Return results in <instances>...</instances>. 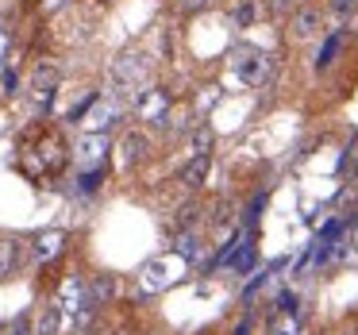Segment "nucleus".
Masks as SVG:
<instances>
[{"mask_svg":"<svg viewBox=\"0 0 358 335\" xmlns=\"http://www.w3.org/2000/svg\"><path fill=\"white\" fill-rule=\"evenodd\" d=\"M185 258L181 255H162V258H150L147 266L139 270V289L143 293H162V289L178 285L185 278Z\"/></svg>","mask_w":358,"mask_h":335,"instance_id":"obj_1","label":"nucleus"},{"mask_svg":"<svg viewBox=\"0 0 358 335\" xmlns=\"http://www.w3.org/2000/svg\"><path fill=\"white\" fill-rule=\"evenodd\" d=\"M231 73L239 85H262L270 78V55H262V50H235Z\"/></svg>","mask_w":358,"mask_h":335,"instance_id":"obj_2","label":"nucleus"},{"mask_svg":"<svg viewBox=\"0 0 358 335\" xmlns=\"http://www.w3.org/2000/svg\"><path fill=\"white\" fill-rule=\"evenodd\" d=\"M147 73H150L147 55H139V50H127V55H120L116 62H112V85L135 89V85H143V81H147Z\"/></svg>","mask_w":358,"mask_h":335,"instance_id":"obj_3","label":"nucleus"},{"mask_svg":"<svg viewBox=\"0 0 358 335\" xmlns=\"http://www.w3.org/2000/svg\"><path fill=\"white\" fill-rule=\"evenodd\" d=\"M55 304L62 308V316L73 324V320H78V312L89 308V285L78 278V273H70V278L58 285V301H55Z\"/></svg>","mask_w":358,"mask_h":335,"instance_id":"obj_4","label":"nucleus"},{"mask_svg":"<svg viewBox=\"0 0 358 335\" xmlns=\"http://www.w3.org/2000/svg\"><path fill=\"white\" fill-rule=\"evenodd\" d=\"M104 155H108V139H104V135H81L78 147H73V162H78L81 170H101Z\"/></svg>","mask_w":358,"mask_h":335,"instance_id":"obj_5","label":"nucleus"},{"mask_svg":"<svg viewBox=\"0 0 358 335\" xmlns=\"http://www.w3.org/2000/svg\"><path fill=\"white\" fill-rule=\"evenodd\" d=\"M31 89H35V101H39V108H47L50 97H55V89H58V66H55V62H39V66H35Z\"/></svg>","mask_w":358,"mask_h":335,"instance_id":"obj_6","label":"nucleus"},{"mask_svg":"<svg viewBox=\"0 0 358 335\" xmlns=\"http://www.w3.org/2000/svg\"><path fill=\"white\" fill-rule=\"evenodd\" d=\"M116 116H120V104L116 101H96L93 108L81 116V127H85L89 135H101L108 124H116Z\"/></svg>","mask_w":358,"mask_h":335,"instance_id":"obj_7","label":"nucleus"},{"mask_svg":"<svg viewBox=\"0 0 358 335\" xmlns=\"http://www.w3.org/2000/svg\"><path fill=\"white\" fill-rule=\"evenodd\" d=\"M320 24H324V12L320 8H301L293 20H289V35H293L296 43H304V39H312V35L320 31Z\"/></svg>","mask_w":358,"mask_h":335,"instance_id":"obj_8","label":"nucleus"},{"mask_svg":"<svg viewBox=\"0 0 358 335\" xmlns=\"http://www.w3.org/2000/svg\"><path fill=\"white\" fill-rule=\"evenodd\" d=\"M135 108H139V116L150 120V124H166V93L162 89H143Z\"/></svg>","mask_w":358,"mask_h":335,"instance_id":"obj_9","label":"nucleus"},{"mask_svg":"<svg viewBox=\"0 0 358 335\" xmlns=\"http://www.w3.org/2000/svg\"><path fill=\"white\" fill-rule=\"evenodd\" d=\"M147 150H150V139L143 131L124 135V143H120V166H124V170H131L139 158H147Z\"/></svg>","mask_w":358,"mask_h":335,"instance_id":"obj_10","label":"nucleus"},{"mask_svg":"<svg viewBox=\"0 0 358 335\" xmlns=\"http://www.w3.org/2000/svg\"><path fill=\"white\" fill-rule=\"evenodd\" d=\"M24 262V243L20 239H0V281L16 273V266Z\"/></svg>","mask_w":358,"mask_h":335,"instance_id":"obj_11","label":"nucleus"},{"mask_svg":"<svg viewBox=\"0 0 358 335\" xmlns=\"http://www.w3.org/2000/svg\"><path fill=\"white\" fill-rule=\"evenodd\" d=\"M62 243H66V235L62 231H43L39 239H35V262H50V258H58L62 255Z\"/></svg>","mask_w":358,"mask_h":335,"instance_id":"obj_12","label":"nucleus"},{"mask_svg":"<svg viewBox=\"0 0 358 335\" xmlns=\"http://www.w3.org/2000/svg\"><path fill=\"white\" fill-rule=\"evenodd\" d=\"M178 255L185 258V262H204L208 247L201 243V235H196V231H181L178 235Z\"/></svg>","mask_w":358,"mask_h":335,"instance_id":"obj_13","label":"nucleus"},{"mask_svg":"<svg viewBox=\"0 0 358 335\" xmlns=\"http://www.w3.org/2000/svg\"><path fill=\"white\" fill-rule=\"evenodd\" d=\"M112 297H116V278H112V273L93 278V285H89V304H93V308H101V304L112 301Z\"/></svg>","mask_w":358,"mask_h":335,"instance_id":"obj_14","label":"nucleus"},{"mask_svg":"<svg viewBox=\"0 0 358 335\" xmlns=\"http://www.w3.org/2000/svg\"><path fill=\"white\" fill-rule=\"evenodd\" d=\"M258 16H262L258 0H239V4L231 8V24H235V27H255Z\"/></svg>","mask_w":358,"mask_h":335,"instance_id":"obj_15","label":"nucleus"},{"mask_svg":"<svg viewBox=\"0 0 358 335\" xmlns=\"http://www.w3.org/2000/svg\"><path fill=\"white\" fill-rule=\"evenodd\" d=\"M62 308L58 304H47V308L39 312V320H35V335H58V324H62Z\"/></svg>","mask_w":358,"mask_h":335,"instance_id":"obj_16","label":"nucleus"},{"mask_svg":"<svg viewBox=\"0 0 358 335\" xmlns=\"http://www.w3.org/2000/svg\"><path fill=\"white\" fill-rule=\"evenodd\" d=\"M208 155H193V162L185 166V173H181V181H185V185H204V178H208Z\"/></svg>","mask_w":358,"mask_h":335,"instance_id":"obj_17","label":"nucleus"},{"mask_svg":"<svg viewBox=\"0 0 358 335\" xmlns=\"http://www.w3.org/2000/svg\"><path fill=\"white\" fill-rule=\"evenodd\" d=\"M335 50H339V39H335V35H331V39H327L324 47H320V55H316V73H324L327 66L335 62Z\"/></svg>","mask_w":358,"mask_h":335,"instance_id":"obj_18","label":"nucleus"},{"mask_svg":"<svg viewBox=\"0 0 358 335\" xmlns=\"http://www.w3.org/2000/svg\"><path fill=\"white\" fill-rule=\"evenodd\" d=\"M270 335H304V332H301V320L296 316H278L270 327Z\"/></svg>","mask_w":358,"mask_h":335,"instance_id":"obj_19","label":"nucleus"},{"mask_svg":"<svg viewBox=\"0 0 358 335\" xmlns=\"http://www.w3.org/2000/svg\"><path fill=\"white\" fill-rule=\"evenodd\" d=\"M208 147H212V131H208V127L193 131V155H208Z\"/></svg>","mask_w":358,"mask_h":335,"instance_id":"obj_20","label":"nucleus"},{"mask_svg":"<svg viewBox=\"0 0 358 335\" xmlns=\"http://www.w3.org/2000/svg\"><path fill=\"white\" fill-rule=\"evenodd\" d=\"M331 12H335L339 20H350V16L358 12V0H331Z\"/></svg>","mask_w":358,"mask_h":335,"instance_id":"obj_21","label":"nucleus"},{"mask_svg":"<svg viewBox=\"0 0 358 335\" xmlns=\"http://www.w3.org/2000/svg\"><path fill=\"white\" fill-rule=\"evenodd\" d=\"M296 304H301V301H296V293H281V297H278L281 316H296Z\"/></svg>","mask_w":358,"mask_h":335,"instance_id":"obj_22","label":"nucleus"},{"mask_svg":"<svg viewBox=\"0 0 358 335\" xmlns=\"http://www.w3.org/2000/svg\"><path fill=\"white\" fill-rule=\"evenodd\" d=\"M8 55H12V39H8V31L0 27V70L8 66Z\"/></svg>","mask_w":358,"mask_h":335,"instance_id":"obj_23","label":"nucleus"},{"mask_svg":"<svg viewBox=\"0 0 358 335\" xmlns=\"http://www.w3.org/2000/svg\"><path fill=\"white\" fill-rule=\"evenodd\" d=\"M4 335H31V320H27V316H20V320H16V324H12Z\"/></svg>","mask_w":358,"mask_h":335,"instance_id":"obj_24","label":"nucleus"},{"mask_svg":"<svg viewBox=\"0 0 358 335\" xmlns=\"http://www.w3.org/2000/svg\"><path fill=\"white\" fill-rule=\"evenodd\" d=\"M216 89H208V93H201V108H212V104H216Z\"/></svg>","mask_w":358,"mask_h":335,"instance_id":"obj_25","label":"nucleus"},{"mask_svg":"<svg viewBox=\"0 0 358 335\" xmlns=\"http://www.w3.org/2000/svg\"><path fill=\"white\" fill-rule=\"evenodd\" d=\"M4 93H16V73H4Z\"/></svg>","mask_w":358,"mask_h":335,"instance_id":"obj_26","label":"nucleus"},{"mask_svg":"<svg viewBox=\"0 0 358 335\" xmlns=\"http://www.w3.org/2000/svg\"><path fill=\"white\" fill-rule=\"evenodd\" d=\"M62 4H66V0H43V8H50V12H55V8H62Z\"/></svg>","mask_w":358,"mask_h":335,"instance_id":"obj_27","label":"nucleus"},{"mask_svg":"<svg viewBox=\"0 0 358 335\" xmlns=\"http://www.w3.org/2000/svg\"><path fill=\"white\" fill-rule=\"evenodd\" d=\"M350 243H355V250H358V224H355V231H350Z\"/></svg>","mask_w":358,"mask_h":335,"instance_id":"obj_28","label":"nucleus"},{"mask_svg":"<svg viewBox=\"0 0 358 335\" xmlns=\"http://www.w3.org/2000/svg\"><path fill=\"white\" fill-rule=\"evenodd\" d=\"M343 335H358V332H343Z\"/></svg>","mask_w":358,"mask_h":335,"instance_id":"obj_29","label":"nucleus"}]
</instances>
